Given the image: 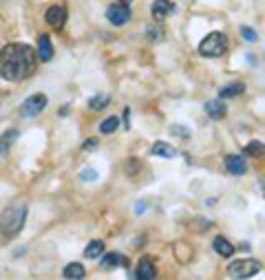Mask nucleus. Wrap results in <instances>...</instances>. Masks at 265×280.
Wrapping results in <instances>:
<instances>
[{"label":"nucleus","instance_id":"3","mask_svg":"<svg viewBox=\"0 0 265 280\" xmlns=\"http://www.w3.org/2000/svg\"><path fill=\"white\" fill-rule=\"evenodd\" d=\"M228 51V35L221 31H212L199 44V53L203 57H221Z\"/></svg>","mask_w":265,"mask_h":280},{"label":"nucleus","instance_id":"12","mask_svg":"<svg viewBox=\"0 0 265 280\" xmlns=\"http://www.w3.org/2000/svg\"><path fill=\"white\" fill-rule=\"evenodd\" d=\"M205 113H208L212 119H221V117H225L228 108H225L223 102H221V97L219 99H208L205 102Z\"/></svg>","mask_w":265,"mask_h":280},{"label":"nucleus","instance_id":"13","mask_svg":"<svg viewBox=\"0 0 265 280\" xmlns=\"http://www.w3.org/2000/svg\"><path fill=\"white\" fill-rule=\"evenodd\" d=\"M212 247H215V252L219 256H225V258H230V256L234 254V245L223 236H217L215 241H212Z\"/></svg>","mask_w":265,"mask_h":280},{"label":"nucleus","instance_id":"17","mask_svg":"<svg viewBox=\"0 0 265 280\" xmlns=\"http://www.w3.org/2000/svg\"><path fill=\"white\" fill-rule=\"evenodd\" d=\"M102 254H104V241H91L86 245V249H84V256L88 261H95Z\"/></svg>","mask_w":265,"mask_h":280},{"label":"nucleus","instance_id":"19","mask_svg":"<svg viewBox=\"0 0 265 280\" xmlns=\"http://www.w3.org/2000/svg\"><path fill=\"white\" fill-rule=\"evenodd\" d=\"M64 278H84V265L69 263L64 267Z\"/></svg>","mask_w":265,"mask_h":280},{"label":"nucleus","instance_id":"11","mask_svg":"<svg viewBox=\"0 0 265 280\" xmlns=\"http://www.w3.org/2000/svg\"><path fill=\"white\" fill-rule=\"evenodd\" d=\"M38 57L42 62H49L53 57V44H51L49 35H44V33L38 38Z\"/></svg>","mask_w":265,"mask_h":280},{"label":"nucleus","instance_id":"25","mask_svg":"<svg viewBox=\"0 0 265 280\" xmlns=\"http://www.w3.org/2000/svg\"><path fill=\"white\" fill-rule=\"evenodd\" d=\"M80 179H82V181H93V179H98V172L88 168V170H82V172H80Z\"/></svg>","mask_w":265,"mask_h":280},{"label":"nucleus","instance_id":"18","mask_svg":"<svg viewBox=\"0 0 265 280\" xmlns=\"http://www.w3.org/2000/svg\"><path fill=\"white\" fill-rule=\"evenodd\" d=\"M16 139H18V130H7L3 135V139H0V154H3V157L9 152V148L13 146Z\"/></svg>","mask_w":265,"mask_h":280},{"label":"nucleus","instance_id":"23","mask_svg":"<svg viewBox=\"0 0 265 280\" xmlns=\"http://www.w3.org/2000/svg\"><path fill=\"white\" fill-rule=\"evenodd\" d=\"M241 35L248 42H254L256 40V31H254V29H250V27H241Z\"/></svg>","mask_w":265,"mask_h":280},{"label":"nucleus","instance_id":"1","mask_svg":"<svg viewBox=\"0 0 265 280\" xmlns=\"http://www.w3.org/2000/svg\"><path fill=\"white\" fill-rule=\"evenodd\" d=\"M35 73V51L27 44H7L0 51V75L9 82H22Z\"/></svg>","mask_w":265,"mask_h":280},{"label":"nucleus","instance_id":"10","mask_svg":"<svg viewBox=\"0 0 265 280\" xmlns=\"http://www.w3.org/2000/svg\"><path fill=\"white\" fill-rule=\"evenodd\" d=\"M173 11H175L173 0H157V3L153 5V18L155 20H164V18L171 16Z\"/></svg>","mask_w":265,"mask_h":280},{"label":"nucleus","instance_id":"15","mask_svg":"<svg viewBox=\"0 0 265 280\" xmlns=\"http://www.w3.org/2000/svg\"><path fill=\"white\" fill-rule=\"evenodd\" d=\"M243 91H245V84L243 82H232V84H225L219 88V97H237V95H241Z\"/></svg>","mask_w":265,"mask_h":280},{"label":"nucleus","instance_id":"27","mask_svg":"<svg viewBox=\"0 0 265 280\" xmlns=\"http://www.w3.org/2000/svg\"><path fill=\"white\" fill-rule=\"evenodd\" d=\"M100 146L98 139H86V144H84V150H95Z\"/></svg>","mask_w":265,"mask_h":280},{"label":"nucleus","instance_id":"2","mask_svg":"<svg viewBox=\"0 0 265 280\" xmlns=\"http://www.w3.org/2000/svg\"><path fill=\"white\" fill-rule=\"evenodd\" d=\"M27 212H29V208L25 201H13L9 208L0 214V232H3V236H7V238L18 236L22 232V227H25Z\"/></svg>","mask_w":265,"mask_h":280},{"label":"nucleus","instance_id":"21","mask_svg":"<svg viewBox=\"0 0 265 280\" xmlns=\"http://www.w3.org/2000/svg\"><path fill=\"white\" fill-rule=\"evenodd\" d=\"M263 152H265V146L261 142H250L245 146V154H250V157H261Z\"/></svg>","mask_w":265,"mask_h":280},{"label":"nucleus","instance_id":"14","mask_svg":"<svg viewBox=\"0 0 265 280\" xmlns=\"http://www.w3.org/2000/svg\"><path fill=\"white\" fill-rule=\"evenodd\" d=\"M150 154L153 157H166V159H173V157H177V150L173 148L171 144H166V142H157L150 148Z\"/></svg>","mask_w":265,"mask_h":280},{"label":"nucleus","instance_id":"22","mask_svg":"<svg viewBox=\"0 0 265 280\" xmlns=\"http://www.w3.org/2000/svg\"><path fill=\"white\" fill-rule=\"evenodd\" d=\"M108 104V95H98V97H93L91 102H88V108L91 110H102Z\"/></svg>","mask_w":265,"mask_h":280},{"label":"nucleus","instance_id":"4","mask_svg":"<svg viewBox=\"0 0 265 280\" xmlns=\"http://www.w3.org/2000/svg\"><path fill=\"white\" fill-rule=\"evenodd\" d=\"M261 265L252 261V258H243V261H234L228 265V276L230 278H250L254 274H259Z\"/></svg>","mask_w":265,"mask_h":280},{"label":"nucleus","instance_id":"6","mask_svg":"<svg viewBox=\"0 0 265 280\" xmlns=\"http://www.w3.org/2000/svg\"><path fill=\"white\" fill-rule=\"evenodd\" d=\"M106 18H108L110 25L124 27L130 20V7H128V3H115V5H110L108 9H106Z\"/></svg>","mask_w":265,"mask_h":280},{"label":"nucleus","instance_id":"5","mask_svg":"<svg viewBox=\"0 0 265 280\" xmlns=\"http://www.w3.org/2000/svg\"><path fill=\"white\" fill-rule=\"evenodd\" d=\"M49 104V99H47V95H31V97H27L25 102H22V106H20V113L22 117H35V115H40L44 108H47Z\"/></svg>","mask_w":265,"mask_h":280},{"label":"nucleus","instance_id":"28","mask_svg":"<svg viewBox=\"0 0 265 280\" xmlns=\"http://www.w3.org/2000/svg\"><path fill=\"white\" fill-rule=\"evenodd\" d=\"M128 117H130V110L126 108V110H124V126H126V128H128Z\"/></svg>","mask_w":265,"mask_h":280},{"label":"nucleus","instance_id":"20","mask_svg":"<svg viewBox=\"0 0 265 280\" xmlns=\"http://www.w3.org/2000/svg\"><path fill=\"white\" fill-rule=\"evenodd\" d=\"M117 126H120V119H117V117H108V119L102 122L100 130L104 132V135H110V132H115V130H117Z\"/></svg>","mask_w":265,"mask_h":280},{"label":"nucleus","instance_id":"9","mask_svg":"<svg viewBox=\"0 0 265 280\" xmlns=\"http://www.w3.org/2000/svg\"><path fill=\"white\" fill-rule=\"evenodd\" d=\"M225 168L232 174H237V176L248 172V164H245V159H243L241 154H228V157H225Z\"/></svg>","mask_w":265,"mask_h":280},{"label":"nucleus","instance_id":"16","mask_svg":"<svg viewBox=\"0 0 265 280\" xmlns=\"http://www.w3.org/2000/svg\"><path fill=\"white\" fill-rule=\"evenodd\" d=\"M117 265H124V267H126L128 261L124 258L122 254H106L104 258H102V269H106V271H108V269H115Z\"/></svg>","mask_w":265,"mask_h":280},{"label":"nucleus","instance_id":"26","mask_svg":"<svg viewBox=\"0 0 265 280\" xmlns=\"http://www.w3.org/2000/svg\"><path fill=\"white\" fill-rule=\"evenodd\" d=\"M161 35H164L161 29H148V38L150 40H161Z\"/></svg>","mask_w":265,"mask_h":280},{"label":"nucleus","instance_id":"8","mask_svg":"<svg viewBox=\"0 0 265 280\" xmlns=\"http://www.w3.org/2000/svg\"><path fill=\"white\" fill-rule=\"evenodd\" d=\"M135 276H137L139 280H153L155 276H157V267H155V261H150L148 256H144V258L137 263Z\"/></svg>","mask_w":265,"mask_h":280},{"label":"nucleus","instance_id":"24","mask_svg":"<svg viewBox=\"0 0 265 280\" xmlns=\"http://www.w3.org/2000/svg\"><path fill=\"white\" fill-rule=\"evenodd\" d=\"M139 172V161L137 159H128V164H126V174H135Z\"/></svg>","mask_w":265,"mask_h":280},{"label":"nucleus","instance_id":"7","mask_svg":"<svg viewBox=\"0 0 265 280\" xmlns=\"http://www.w3.org/2000/svg\"><path fill=\"white\" fill-rule=\"evenodd\" d=\"M47 22L53 29H62L64 22H66V7L62 5H53L47 9Z\"/></svg>","mask_w":265,"mask_h":280}]
</instances>
